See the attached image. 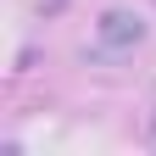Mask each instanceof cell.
I'll use <instances>...</instances> for the list:
<instances>
[{"label":"cell","instance_id":"6da1fadb","mask_svg":"<svg viewBox=\"0 0 156 156\" xmlns=\"http://www.w3.org/2000/svg\"><path fill=\"white\" fill-rule=\"evenodd\" d=\"M101 45H106V50H134V45H145V17H140V11H123V6L101 11Z\"/></svg>","mask_w":156,"mask_h":156},{"label":"cell","instance_id":"7a4b0ae2","mask_svg":"<svg viewBox=\"0 0 156 156\" xmlns=\"http://www.w3.org/2000/svg\"><path fill=\"white\" fill-rule=\"evenodd\" d=\"M62 6H67V0H39V11H45V17H56Z\"/></svg>","mask_w":156,"mask_h":156},{"label":"cell","instance_id":"3957f363","mask_svg":"<svg viewBox=\"0 0 156 156\" xmlns=\"http://www.w3.org/2000/svg\"><path fill=\"white\" fill-rule=\"evenodd\" d=\"M151 140H156V128H151Z\"/></svg>","mask_w":156,"mask_h":156}]
</instances>
